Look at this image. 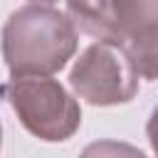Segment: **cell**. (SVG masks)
Segmentation results:
<instances>
[{"label": "cell", "mask_w": 158, "mask_h": 158, "mask_svg": "<svg viewBox=\"0 0 158 158\" xmlns=\"http://www.w3.org/2000/svg\"><path fill=\"white\" fill-rule=\"evenodd\" d=\"M77 52V25L52 5H25L2 27V59L10 77H52Z\"/></svg>", "instance_id": "obj_1"}, {"label": "cell", "mask_w": 158, "mask_h": 158, "mask_svg": "<svg viewBox=\"0 0 158 158\" xmlns=\"http://www.w3.org/2000/svg\"><path fill=\"white\" fill-rule=\"evenodd\" d=\"M20 123L40 141L57 143L74 136L81 123L79 101L49 77H10L2 86Z\"/></svg>", "instance_id": "obj_2"}, {"label": "cell", "mask_w": 158, "mask_h": 158, "mask_svg": "<svg viewBox=\"0 0 158 158\" xmlns=\"http://www.w3.org/2000/svg\"><path fill=\"white\" fill-rule=\"evenodd\" d=\"M69 86L91 106H116L138 94V72L123 44L99 40L72 67Z\"/></svg>", "instance_id": "obj_3"}, {"label": "cell", "mask_w": 158, "mask_h": 158, "mask_svg": "<svg viewBox=\"0 0 158 158\" xmlns=\"http://www.w3.org/2000/svg\"><path fill=\"white\" fill-rule=\"evenodd\" d=\"M67 15L84 35L121 44L111 0H67Z\"/></svg>", "instance_id": "obj_4"}, {"label": "cell", "mask_w": 158, "mask_h": 158, "mask_svg": "<svg viewBox=\"0 0 158 158\" xmlns=\"http://www.w3.org/2000/svg\"><path fill=\"white\" fill-rule=\"evenodd\" d=\"M121 44L133 35L158 25V0H111Z\"/></svg>", "instance_id": "obj_5"}, {"label": "cell", "mask_w": 158, "mask_h": 158, "mask_svg": "<svg viewBox=\"0 0 158 158\" xmlns=\"http://www.w3.org/2000/svg\"><path fill=\"white\" fill-rule=\"evenodd\" d=\"M141 79H158V25L148 27L123 42Z\"/></svg>", "instance_id": "obj_6"}, {"label": "cell", "mask_w": 158, "mask_h": 158, "mask_svg": "<svg viewBox=\"0 0 158 158\" xmlns=\"http://www.w3.org/2000/svg\"><path fill=\"white\" fill-rule=\"evenodd\" d=\"M79 158H146V153L138 151V148L131 146V143H121V141H109V138H104V141L89 143V146L79 153Z\"/></svg>", "instance_id": "obj_7"}, {"label": "cell", "mask_w": 158, "mask_h": 158, "mask_svg": "<svg viewBox=\"0 0 158 158\" xmlns=\"http://www.w3.org/2000/svg\"><path fill=\"white\" fill-rule=\"evenodd\" d=\"M146 133H148V141H151V148H153V153L158 156V106L151 111V118H148Z\"/></svg>", "instance_id": "obj_8"}, {"label": "cell", "mask_w": 158, "mask_h": 158, "mask_svg": "<svg viewBox=\"0 0 158 158\" xmlns=\"http://www.w3.org/2000/svg\"><path fill=\"white\" fill-rule=\"evenodd\" d=\"M30 2H35V5H52V2H57V0H30Z\"/></svg>", "instance_id": "obj_9"}]
</instances>
